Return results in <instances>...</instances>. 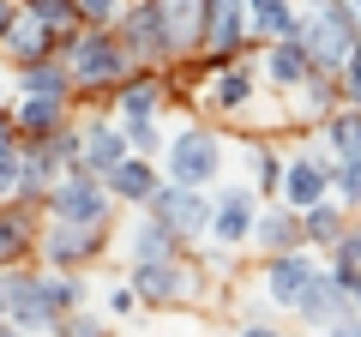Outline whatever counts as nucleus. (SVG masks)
Wrapping results in <instances>:
<instances>
[{"mask_svg":"<svg viewBox=\"0 0 361 337\" xmlns=\"http://www.w3.org/2000/svg\"><path fill=\"white\" fill-rule=\"evenodd\" d=\"M295 42L307 49V61L319 66V73H343V66H349V54L361 49V25H355V13H349V0L301 13Z\"/></svg>","mask_w":361,"mask_h":337,"instance_id":"nucleus-1","label":"nucleus"},{"mask_svg":"<svg viewBox=\"0 0 361 337\" xmlns=\"http://www.w3.org/2000/svg\"><path fill=\"white\" fill-rule=\"evenodd\" d=\"M61 61H66V73H73L78 91H103V85H121V78L139 66V61L127 54V42L115 37V25H109V30H90V25H85Z\"/></svg>","mask_w":361,"mask_h":337,"instance_id":"nucleus-2","label":"nucleus"},{"mask_svg":"<svg viewBox=\"0 0 361 337\" xmlns=\"http://www.w3.org/2000/svg\"><path fill=\"white\" fill-rule=\"evenodd\" d=\"M49 217L61 223H90V229H109V211H115V193H109L103 175H85V168H73V175H61V181L49 187Z\"/></svg>","mask_w":361,"mask_h":337,"instance_id":"nucleus-3","label":"nucleus"},{"mask_svg":"<svg viewBox=\"0 0 361 337\" xmlns=\"http://www.w3.org/2000/svg\"><path fill=\"white\" fill-rule=\"evenodd\" d=\"M163 168H169V181H180V187H211L217 168H223V139L211 127H180L163 151Z\"/></svg>","mask_w":361,"mask_h":337,"instance_id":"nucleus-4","label":"nucleus"},{"mask_svg":"<svg viewBox=\"0 0 361 337\" xmlns=\"http://www.w3.org/2000/svg\"><path fill=\"white\" fill-rule=\"evenodd\" d=\"M157 223H169V229L180 235V241H199V235H211V211H217V199L205 193V187H180V181H163L157 187V199L151 205Z\"/></svg>","mask_w":361,"mask_h":337,"instance_id":"nucleus-5","label":"nucleus"},{"mask_svg":"<svg viewBox=\"0 0 361 337\" xmlns=\"http://www.w3.org/2000/svg\"><path fill=\"white\" fill-rule=\"evenodd\" d=\"M0 319L25 325V331H54V307L49 295H42V277L37 271H18V265H6L0 271Z\"/></svg>","mask_w":361,"mask_h":337,"instance_id":"nucleus-6","label":"nucleus"},{"mask_svg":"<svg viewBox=\"0 0 361 337\" xmlns=\"http://www.w3.org/2000/svg\"><path fill=\"white\" fill-rule=\"evenodd\" d=\"M331 175H337V157L331 151L283 157V187H277V199L295 205V211H313L319 199H331Z\"/></svg>","mask_w":361,"mask_h":337,"instance_id":"nucleus-7","label":"nucleus"},{"mask_svg":"<svg viewBox=\"0 0 361 337\" xmlns=\"http://www.w3.org/2000/svg\"><path fill=\"white\" fill-rule=\"evenodd\" d=\"M163 25V61H193L205 49V6L211 0H151Z\"/></svg>","mask_w":361,"mask_h":337,"instance_id":"nucleus-8","label":"nucleus"},{"mask_svg":"<svg viewBox=\"0 0 361 337\" xmlns=\"http://www.w3.org/2000/svg\"><path fill=\"white\" fill-rule=\"evenodd\" d=\"M325 277L319 259H307V247H295V253H271L265 265V289H271V307H289L301 313V301L313 295V283Z\"/></svg>","mask_w":361,"mask_h":337,"instance_id":"nucleus-9","label":"nucleus"},{"mask_svg":"<svg viewBox=\"0 0 361 337\" xmlns=\"http://www.w3.org/2000/svg\"><path fill=\"white\" fill-rule=\"evenodd\" d=\"M37 247H42V259H49V271H78V265H90L97 253H103V229L49 217V229L37 235Z\"/></svg>","mask_w":361,"mask_h":337,"instance_id":"nucleus-10","label":"nucleus"},{"mask_svg":"<svg viewBox=\"0 0 361 337\" xmlns=\"http://www.w3.org/2000/svg\"><path fill=\"white\" fill-rule=\"evenodd\" d=\"M0 54L13 66H30V61H49V54H61V30L49 25V18H37L18 0V13H13V25L0 30Z\"/></svg>","mask_w":361,"mask_h":337,"instance_id":"nucleus-11","label":"nucleus"},{"mask_svg":"<svg viewBox=\"0 0 361 337\" xmlns=\"http://www.w3.org/2000/svg\"><path fill=\"white\" fill-rule=\"evenodd\" d=\"M253 223H259V199L253 187H223L217 193V211H211V241L223 253H241L253 241Z\"/></svg>","mask_w":361,"mask_h":337,"instance_id":"nucleus-12","label":"nucleus"},{"mask_svg":"<svg viewBox=\"0 0 361 337\" xmlns=\"http://www.w3.org/2000/svg\"><path fill=\"white\" fill-rule=\"evenodd\" d=\"M253 37V25H247V0H211L205 6V61L229 66L235 49Z\"/></svg>","mask_w":361,"mask_h":337,"instance_id":"nucleus-13","label":"nucleus"},{"mask_svg":"<svg viewBox=\"0 0 361 337\" xmlns=\"http://www.w3.org/2000/svg\"><path fill=\"white\" fill-rule=\"evenodd\" d=\"M133 289L145 301H187L199 295V271H187V259H157V265H133Z\"/></svg>","mask_w":361,"mask_h":337,"instance_id":"nucleus-14","label":"nucleus"},{"mask_svg":"<svg viewBox=\"0 0 361 337\" xmlns=\"http://www.w3.org/2000/svg\"><path fill=\"white\" fill-rule=\"evenodd\" d=\"M115 37L127 42V54H133L139 66H157V61H163V25H157V6H151V0H133L127 13L115 18Z\"/></svg>","mask_w":361,"mask_h":337,"instance_id":"nucleus-15","label":"nucleus"},{"mask_svg":"<svg viewBox=\"0 0 361 337\" xmlns=\"http://www.w3.org/2000/svg\"><path fill=\"white\" fill-rule=\"evenodd\" d=\"M163 103H169V78L163 73H151V66H133L127 78H121V97H115V115L121 121H157L163 115Z\"/></svg>","mask_w":361,"mask_h":337,"instance_id":"nucleus-16","label":"nucleus"},{"mask_svg":"<svg viewBox=\"0 0 361 337\" xmlns=\"http://www.w3.org/2000/svg\"><path fill=\"white\" fill-rule=\"evenodd\" d=\"M253 241L265 247V253H295V247H307V229H301V211L295 205H265L259 211V223H253Z\"/></svg>","mask_w":361,"mask_h":337,"instance_id":"nucleus-17","label":"nucleus"},{"mask_svg":"<svg viewBox=\"0 0 361 337\" xmlns=\"http://www.w3.org/2000/svg\"><path fill=\"white\" fill-rule=\"evenodd\" d=\"M103 181H109V193H115V205H151L157 187H163V181H157V168H151V157H139V151H133L127 163H115Z\"/></svg>","mask_w":361,"mask_h":337,"instance_id":"nucleus-18","label":"nucleus"},{"mask_svg":"<svg viewBox=\"0 0 361 337\" xmlns=\"http://www.w3.org/2000/svg\"><path fill=\"white\" fill-rule=\"evenodd\" d=\"M13 127H18L25 145H42V139H54V133L66 127V103H61V97H18Z\"/></svg>","mask_w":361,"mask_h":337,"instance_id":"nucleus-19","label":"nucleus"},{"mask_svg":"<svg viewBox=\"0 0 361 337\" xmlns=\"http://www.w3.org/2000/svg\"><path fill=\"white\" fill-rule=\"evenodd\" d=\"M133 145H127V127H109V121H97V127H85V157H78V168L85 175H109L115 163H127Z\"/></svg>","mask_w":361,"mask_h":337,"instance_id":"nucleus-20","label":"nucleus"},{"mask_svg":"<svg viewBox=\"0 0 361 337\" xmlns=\"http://www.w3.org/2000/svg\"><path fill=\"white\" fill-rule=\"evenodd\" d=\"M175 253H180V235L145 211V217L133 223V235H127V259L133 265H157V259H175Z\"/></svg>","mask_w":361,"mask_h":337,"instance_id":"nucleus-21","label":"nucleus"},{"mask_svg":"<svg viewBox=\"0 0 361 337\" xmlns=\"http://www.w3.org/2000/svg\"><path fill=\"white\" fill-rule=\"evenodd\" d=\"M73 73H66L61 54H49V61H30L18 66V97H61V103H73Z\"/></svg>","mask_w":361,"mask_h":337,"instance_id":"nucleus-22","label":"nucleus"},{"mask_svg":"<svg viewBox=\"0 0 361 337\" xmlns=\"http://www.w3.org/2000/svg\"><path fill=\"white\" fill-rule=\"evenodd\" d=\"M253 91H259V78L247 73V66L229 61L217 78H211V97H205V103L217 109V115H247V109H253Z\"/></svg>","mask_w":361,"mask_h":337,"instance_id":"nucleus-23","label":"nucleus"},{"mask_svg":"<svg viewBox=\"0 0 361 337\" xmlns=\"http://www.w3.org/2000/svg\"><path fill=\"white\" fill-rule=\"evenodd\" d=\"M247 25H253L259 42H283V37H295L301 6L295 0H247Z\"/></svg>","mask_w":361,"mask_h":337,"instance_id":"nucleus-24","label":"nucleus"},{"mask_svg":"<svg viewBox=\"0 0 361 337\" xmlns=\"http://www.w3.org/2000/svg\"><path fill=\"white\" fill-rule=\"evenodd\" d=\"M307 73H313V61H307V49H301L295 37H283V42H271V49H265V78L277 85V91L307 85Z\"/></svg>","mask_w":361,"mask_h":337,"instance_id":"nucleus-25","label":"nucleus"},{"mask_svg":"<svg viewBox=\"0 0 361 337\" xmlns=\"http://www.w3.org/2000/svg\"><path fill=\"white\" fill-rule=\"evenodd\" d=\"M349 307H355V301H349L343 277H337V271H325L319 283H313V295L301 301V319H307V325H331L337 313H349Z\"/></svg>","mask_w":361,"mask_h":337,"instance_id":"nucleus-26","label":"nucleus"},{"mask_svg":"<svg viewBox=\"0 0 361 337\" xmlns=\"http://www.w3.org/2000/svg\"><path fill=\"white\" fill-rule=\"evenodd\" d=\"M30 247H37V229H30V217L18 211V199H13V205H0V271L18 265Z\"/></svg>","mask_w":361,"mask_h":337,"instance_id":"nucleus-27","label":"nucleus"},{"mask_svg":"<svg viewBox=\"0 0 361 337\" xmlns=\"http://www.w3.org/2000/svg\"><path fill=\"white\" fill-rule=\"evenodd\" d=\"M325 145H331V157L343 163V157H361V103H343L325 115Z\"/></svg>","mask_w":361,"mask_h":337,"instance_id":"nucleus-28","label":"nucleus"},{"mask_svg":"<svg viewBox=\"0 0 361 337\" xmlns=\"http://www.w3.org/2000/svg\"><path fill=\"white\" fill-rule=\"evenodd\" d=\"M301 229H307L313 247H337L349 223H343V211H337V199H319L313 211H301Z\"/></svg>","mask_w":361,"mask_h":337,"instance_id":"nucleus-29","label":"nucleus"},{"mask_svg":"<svg viewBox=\"0 0 361 337\" xmlns=\"http://www.w3.org/2000/svg\"><path fill=\"white\" fill-rule=\"evenodd\" d=\"M42 295H49L54 319H66V313H78V307H85V283H78L73 271H42Z\"/></svg>","mask_w":361,"mask_h":337,"instance_id":"nucleus-30","label":"nucleus"},{"mask_svg":"<svg viewBox=\"0 0 361 337\" xmlns=\"http://www.w3.org/2000/svg\"><path fill=\"white\" fill-rule=\"evenodd\" d=\"M331 199H337V205H361V157H343V163H337Z\"/></svg>","mask_w":361,"mask_h":337,"instance_id":"nucleus-31","label":"nucleus"},{"mask_svg":"<svg viewBox=\"0 0 361 337\" xmlns=\"http://www.w3.org/2000/svg\"><path fill=\"white\" fill-rule=\"evenodd\" d=\"M73 13H78V25H90V30H109L121 13H127V6H121V0H73Z\"/></svg>","mask_w":361,"mask_h":337,"instance_id":"nucleus-32","label":"nucleus"},{"mask_svg":"<svg viewBox=\"0 0 361 337\" xmlns=\"http://www.w3.org/2000/svg\"><path fill=\"white\" fill-rule=\"evenodd\" d=\"M121 127H127V145H133L139 157L169 151V139H163V127H157V121H121Z\"/></svg>","mask_w":361,"mask_h":337,"instance_id":"nucleus-33","label":"nucleus"},{"mask_svg":"<svg viewBox=\"0 0 361 337\" xmlns=\"http://www.w3.org/2000/svg\"><path fill=\"white\" fill-rule=\"evenodd\" d=\"M54 331H61V337H109V325L97 319L90 307H78V313H66V319L54 325Z\"/></svg>","mask_w":361,"mask_h":337,"instance_id":"nucleus-34","label":"nucleus"},{"mask_svg":"<svg viewBox=\"0 0 361 337\" xmlns=\"http://www.w3.org/2000/svg\"><path fill=\"white\" fill-rule=\"evenodd\" d=\"M331 253H337L331 265H349V271H361V229H343V241H337Z\"/></svg>","mask_w":361,"mask_h":337,"instance_id":"nucleus-35","label":"nucleus"},{"mask_svg":"<svg viewBox=\"0 0 361 337\" xmlns=\"http://www.w3.org/2000/svg\"><path fill=\"white\" fill-rule=\"evenodd\" d=\"M337 78H343V97H349V103H361V49L349 54V66H343Z\"/></svg>","mask_w":361,"mask_h":337,"instance_id":"nucleus-36","label":"nucleus"},{"mask_svg":"<svg viewBox=\"0 0 361 337\" xmlns=\"http://www.w3.org/2000/svg\"><path fill=\"white\" fill-rule=\"evenodd\" d=\"M325 337H361V307H349V313H337V319L325 325Z\"/></svg>","mask_w":361,"mask_h":337,"instance_id":"nucleus-37","label":"nucleus"},{"mask_svg":"<svg viewBox=\"0 0 361 337\" xmlns=\"http://www.w3.org/2000/svg\"><path fill=\"white\" fill-rule=\"evenodd\" d=\"M133 307H139V289H115V295H109V313H133Z\"/></svg>","mask_w":361,"mask_h":337,"instance_id":"nucleus-38","label":"nucleus"},{"mask_svg":"<svg viewBox=\"0 0 361 337\" xmlns=\"http://www.w3.org/2000/svg\"><path fill=\"white\" fill-rule=\"evenodd\" d=\"M331 271L343 277V289H349V301H355V307H361V271H349V265H331Z\"/></svg>","mask_w":361,"mask_h":337,"instance_id":"nucleus-39","label":"nucleus"},{"mask_svg":"<svg viewBox=\"0 0 361 337\" xmlns=\"http://www.w3.org/2000/svg\"><path fill=\"white\" fill-rule=\"evenodd\" d=\"M13 13H18V0H0V30L13 25Z\"/></svg>","mask_w":361,"mask_h":337,"instance_id":"nucleus-40","label":"nucleus"},{"mask_svg":"<svg viewBox=\"0 0 361 337\" xmlns=\"http://www.w3.org/2000/svg\"><path fill=\"white\" fill-rule=\"evenodd\" d=\"M0 337H25V325H13V319H0Z\"/></svg>","mask_w":361,"mask_h":337,"instance_id":"nucleus-41","label":"nucleus"},{"mask_svg":"<svg viewBox=\"0 0 361 337\" xmlns=\"http://www.w3.org/2000/svg\"><path fill=\"white\" fill-rule=\"evenodd\" d=\"M241 337H277V331H265V325H247V331Z\"/></svg>","mask_w":361,"mask_h":337,"instance_id":"nucleus-42","label":"nucleus"},{"mask_svg":"<svg viewBox=\"0 0 361 337\" xmlns=\"http://www.w3.org/2000/svg\"><path fill=\"white\" fill-rule=\"evenodd\" d=\"M349 13H355V25H361V0H349Z\"/></svg>","mask_w":361,"mask_h":337,"instance_id":"nucleus-43","label":"nucleus"},{"mask_svg":"<svg viewBox=\"0 0 361 337\" xmlns=\"http://www.w3.org/2000/svg\"><path fill=\"white\" fill-rule=\"evenodd\" d=\"M0 115H6V85H0Z\"/></svg>","mask_w":361,"mask_h":337,"instance_id":"nucleus-44","label":"nucleus"}]
</instances>
